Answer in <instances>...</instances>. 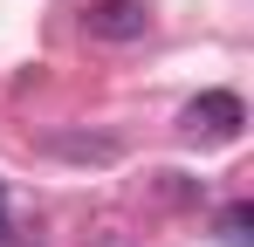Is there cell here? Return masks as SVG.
<instances>
[{"label":"cell","instance_id":"2","mask_svg":"<svg viewBox=\"0 0 254 247\" xmlns=\"http://www.w3.org/2000/svg\"><path fill=\"white\" fill-rule=\"evenodd\" d=\"M241 124H248V110H241L234 89H206V96L186 103V130L192 137H241Z\"/></svg>","mask_w":254,"mask_h":247},{"label":"cell","instance_id":"1","mask_svg":"<svg viewBox=\"0 0 254 247\" xmlns=\"http://www.w3.org/2000/svg\"><path fill=\"white\" fill-rule=\"evenodd\" d=\"M83 28L96 41H144L151 35V0H89Z\"/></svg>","mask_w":254,"mask_h":247},{"label":"cell","instance_id":"3","mask_svg":"<svg viewBox=\"0 0 254 247\" xmlns=\"http://www.w3.org/2000/svg\"><path fill=\"white\" fill-rule=\"evenodd\" d=\"M248 227H254V206H248V199H234L227 213H220V241H227V247H254Z\"/></svg>","mask_w":254,"mask_h":247}]
</instances>
